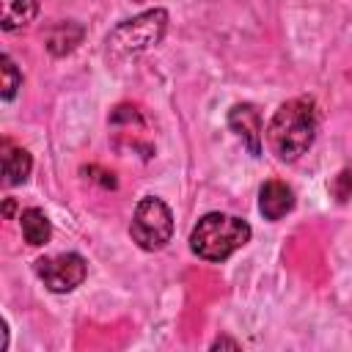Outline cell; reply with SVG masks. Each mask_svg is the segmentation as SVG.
Listing matches in <instances>:
<instances>
[{"label": "cell", "instance_id": "6da1fadb", "mask_svg": "<svg viewBox=\"0 0 352 352\" xmlns=\"http://www.w3.org/2000/svg\"><path fill=\"white\" fill-rule=\"evenodd\" d=\"M316 129H319L316 102L311 96H297V99L283 102L270 118L267 143L278 160L294 162L311 148Z\"/></svg>", "mask_w": 352, "mask_h": 352}, {"label": "cell", "instance_id": "7a4b0ae2", "mask_svg": "<svg viewBox=\"0 0 352 352\" xmlns=\"http://www.w3.org/2000/svg\"><path fill=\"white\" fill-rule=\"evenodd\" d=\"M248 220L226 212H206L190 231V250L204 261H226L250 242Z\"/></svg>", "mask_w": 352, "mask_h": 352}, {"label": "cell", "instance_id": "3957f363", "mask_svg": "<svg viewBox=\"0 0 352 352\" xmlns=\"http://www.w3.org/2000/svg\"><path fill=\"white\" fill-rule=\"evenodd\" d=\"M168 30V11L165 8H151L143 11L132 19L118 22L107 33V55L113 58H129L138 52H146L162 41Z\"/></svg>", "mask_w": 352, "mask_h": 352}, {"label": "cell", "instance_id": "277c9868", "mask_svg": "<svg viewBox=\"0 0 352 352\" xmlns=\"http://www.w3.org/2000/svg\"><path fill=\"white\" fill-rule=\"evenodd\" d=\"M129 236L140 250H162L170 236H173V212L170 206L157 198V195H146L138 201L132 223H129Z\"/></svg>", "mask_w": 352, "mask_h": 352}, {"label": "cell", "instance_id": "5b68a950", "mask_svg": "<svg viewBox=\"0 0 352 352\" xmlns=\"http://www.w3.org/2000/svg\"><path fill=\"white\" fill-rule=\"evenodd\" d=\"M36 275L41 278V283L55 292V294H66L74 292L85 275H88V264L80 253H58V256H44L36 261Z\"/></svg>", "mask_w": 352, "mask_h": 352}, {"label": "cell", "instance_id": "8992f818", "mask_svg": "<svg viewBox=\"0 0 352 352\" xmlns=\"http://www.w3.org/2000/svg\"><path fill=\"white\" fill-rule=\"evenodd\" d=\"M228 126L231 132L245 143V148L253 157H261V140H264V126H261V113L250 102H239L228 110Z\"/></svg>", "mask_w": 352, "mask_h": 352}, {"label": "cell", "instance_id": "52a82bcc", "mask_svg": "<svg viewBox=\"0 0 352 352\" xmlns=\"http://www.w3.org/2000/svg\"><path fill=\"white\" fill-rule=\"evenodd\" d=\"M294 204H297L294 190L286 182H280V179H270L258 190V212L264 214V220L275 223V220L286 217L294 209Z\"/></svg>", "mask_w": 352, "mask_h": 352}, {"label": "cell", "instance_id": "ba28073f", "mask_svg": "<svg viewBox=\"0 0 352 352\" xmlns=\"http://www.w3.org/2000/svg\"><path fill=\"white\" fill-rule=\"evenodd\" d=\"M33 170V157L28 148L14 146L11 140H3V182L6 187L25 184Z\"/></svg>", "mask_w": 352, "mask_h": 352}, {"label": "cell", "instance_id": "9c48e42d", "mask_svg": "<svg viewBox=\"0 0 352 352\" xmlns=\"http://www.w3.org/2000/svg\"><path fill=\"white\" fill-rule=\"evenodd\" d=\"M19 228H22L25 242L33 245V248L47 245L50 236H52V223L38 206H28V209L19 212Z\"/></svg>", "mask_w": 352, "mask_h": 352}, {"label": "cell", "instance_id": "30bf717a", "mask_svg": "<svg viewBox=\"0 0 352 352\" xmlns=\"http://www.w3.org/2000/svg\"><path fill=\"white\" fill-rule=\"evenodd\" d=\"M38 16V0H0V25L3 30L28 28Z\"/></svg>", "mask_w": 352, "mask_h": 352}, {"label": "cell", "instance_id": "8fae6325", "mask_svg": "<svg viewBox=\"0 0 352 352\" xmlns=\"http://www.w3.org/2000/svg\"><path fill=\"white\" fill-rule=\"evenodd\" d=\"M82 36H85V28L82 25H77V22H58L55 28H50L47 30V50L52 52V55H69L80 41H82Z\"/></svg>", "mask_w": 352, "mask_h": 352}, {"label": "cell", "instance_id": "7c38bea8", "mask_svg": "<svg viewBox=\"0 0 352 352\" xmlns=\"http://www.w3.org/2000/svg\"><path fill=\"white\" fill-rule=\"evenodd\" d=\"M0 63H3V85H0L3 91H0V96H3L6 102H11L14 94L22 88V72L16 69V63L11 60V55H3Z\"/></svg>", "mask_w": 352, "mask_h": 352}, {"label": "cell", "instance_id": "4fadbf2b", "mask_svg": "<svg viewBox=\"0 0 352 352\" xmlns=\"http://www.w3.org/2000/svg\"><path fill=\"white\" fill-rule=\"evenodd\" d=\"M212 349H239V341H234L228 336H220V338L212 341Z\"/></svg>", "mask_w": 352, "mask_h": 352}]
</instances>
